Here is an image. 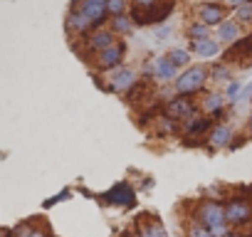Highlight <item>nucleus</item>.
<instances>
[{
  "mask_svg": "<svg viewBox=\"0 0 252 237\" xmlns=\"http://www.w3.org/2000/svg\"><path fill=\"white\" fill-rule=\"evenodd\" d=\"M72 10H77L89 23V28H99L104 23L106 13H109L106 10V0H77Z\"/></svg>",
  "mask_w": 252,
  "mask_h": 237,
  "instance_id": "nucleus-1",
  "label": "nucleus"
},
{
  "mask_svg": "<svg viewBox=\"0 0 252 237\" xmlns=\"http://www.w3.org/2000/svg\"><path fill=\"white\" fill-rule=\"evenodd\" d=\"M200 220L203 225L213 232V235H220L222 232V225L227 222L225 220V207H220L218 203H205L200 207Z\"/></svg>",
  "mask_w": 252,
  "mask_h": 237,
  "instance_id": "nucleus-2",
  "label": "nucleus"
},
{
  "mask_svg": "<svg viewBox=\"0 0 252 237\" xmlns=\"http://www.w3.org/2000/svg\"><path fill=\"white\" fill-rule=\"evenodd\" d=\"M252 217V205L245 198H235L225 205V220L232 225H245Z\"/></svg>",
  "mask_w": 252,
  "mask_h": 237,
  "instance_id": "nucleus-3",
  "label": "nucleus"
},
{
  "mask_svg": "<svg viewBox=\"0 0 252 237\" xmlns=\"http://www.w3.org/2000/svg\"><path fill=\"white\" fill-rule=\"evenodd\" d=\"M203 82H205V69L203 67H193V69H188L186 74L178 77L176 89L181 94H193V91H198L203 87Z\"/></svg>",
  "mask_w": 252,
  "mask_h": 237,
  "instance_id": "nucleus-4",
  "label": "nucleus"
},
{
  "mask_svg": "<svg viewBox=\"0 0 252 237\" xmlns=\"http://www.w3.org/2000/svg\"><path fill=\"white\" fill-rule=\"evenodd\" d=\"M121 57H124V45H121V42H111L109 47H104V50L99 52L96 64H99L101 69H111V67H116V64L121 62Z\"/></svg>",
  "mask_w": 252,
  "mask_h": 237,
  "instance_id": "nucleus-5",
  "label": "nucleus"
},
{
  "mask_svg": "<svg viewBox=\"0 0 252 237\" xmlns=\"http://www.w3.org/2000/svg\"><path fill=\"white\" fill-rule=\"evenodd\" d=\"M104 200L106 203H116V205H134L136 203V195H134V190L126 185V183H119V185H114L104 195Z\"/></svg>",
  "mask_w": 252,
  "mask_h": 237,
  "instance_id": "nucleus-6",
  "label": "nucleus"
},
{
  "mask_svg": "<svg viewBox=\"0 0 252 237\" xmlns=\"http://www.w3.org/2000/svg\"><path fill=\"white\" fill-rule=\"evenodd\" d=\"M225 59H237L240 64H247V62L252 59V35L245 37L242 42H237V45L225 55Z\"/></svg>",
  "mask_w": 252,
  "mask_h": 237,
  "instance_id": "nucleus-7",
  "label": "nucleus"
},
{
  "mask_svg": "<svg viewBox=\"0 0 252 237\" xmlns=\"http://www.w3.org/2000/svg\"><path fill=\"white\" fill-rule=\"evenodd\" d=\"M134 84H136V74L131 69H116L111 74V89L114 91H126V89L134 87Z\"/></svg>",
  "mask_w": 252,
  "mask_h": 237,
  "instance_id": "nucleus-8",
  "label": "nucleus"
},
{
  "mask_svg": "<svg viewBox=\"0 0 252 237\" xmlns=\"http://www.w3.org/2000/svg\"><path fill=\"white\" fill-rule=\"evenodd\" d=\"M222 18H225V8L218 5V3H205L200 8V23H205L208 28L215 25V23H222Z\"/></svg>",
  "mask_w": 252,
  "mask_h": 237,
  "instance_id": "nucleus-9",
  "label": "nucleus"
},
{
  "mask_svg": "<svg viewBox=\"0 0 252 237\" xmlns=\"http://www.w3.org/2000/svg\"><path fill=\"white\" fill-rule=\"evenodd\" d=\"M111 42H116L114 40V32H109V30H96L94 35H89V40H87V47L89 50H104V47H109Z\"/></svg>",
  "mask_w": 252,
  "mask_h": 237,
  "instance_id": "nucleus-10",
  "label": "nucleus"
},
{
  "mask_svg": "<svg viewBox=\"0 0 252 237\" xmlns=\"http://www.w3.org/2000/svg\"><path fill=\"white\" fill-rule=\"evenodd\" d=\"M168 114L173 116V118H181V116H188L190 111H193V104L186 99V96H178V99H173V101H168Z\"/></svg>",
  "mask_w": 252,
  "mask_h": 237,
  "instance_id": "nucleus-11",
  "label": "nucleus"
},
{
  "mask_svg": "<svg viewBox=\"0 0 252 237\" xmlns=\"http://www.w3.org/2000/svg\"><path fill=\"white\" fill-rule=\"evenodd\" d=\"M193 50H195V52H198L200 57H215V55L220 52L218 42H213V40H208V37L193 40Z\"/></svg>",
  "mask_w": 252,
  "mask_h": 237,
  "instance_id": "nucleus-12",
  "label": "nucleus"
},
{
  "mask_svg": "<svg viewBox=\"0 0 252 237\" xmlns=\"http://www.w3.org/2000/svg\"><path fill=\"white\" fill-rule=\"evenodd\" d=\"M156 74H158L161 79H173L176 64H173L168 57H161V59H156Z\"/></svg>",
  "mask_w": 252,
  "mask_h": 237,
  "instance_id": "nucleus-13",
  "label": "nucleus"
},
{
  "mask_svg": "<svg viewBox=\"0 0 252 237\" xmlns=\"http://www.w3.org/2000/svg\"><path fill=\"white\" fill-rule=\"evenodd\" d=\"M240 37V28L237 23H220V40L225 42H235Z\"/></svg>",
  "mask_w": 252,
  "mask_h": 237,
  "instance_id": "nucleus-14",
  "label": "nucleus"
},
{
  "mask_svg": "<svg viewBox=\"0 0 252 237\" xmlns=\"http://www.w3.org/2000/svg\"><path fill=\"white\" fill-rule=\"evenodd\" d=\"M131 23H134V20H131V18H126L124 13H121V15H114V32H119V35L131 32V28H134Z\"/></svg>",
  "mask_w": 252,
  "mask_h": 237,
  "instance_id": "nucleus-15",
  "label": "nucleus"
},
{
  "mask_svg": "<svg viewBox=\"0 0 252 237\" xmlns=\"http://www.w3.org/2000/svg\"><path fill=\"white\" fill-rule=\"evenodd\" d=\"M230 141V129H225V126H218L213 134H210V144L213 146H225Z\"/></svg>",
  "mask_w": 252,
  "mask_h": 237,
  "instance_id": "nucleus-16",
  "label": "nucleus"
},
{
  "mask_svg": "<svg viewBox=\"0 0 252 237\" xmlns=\"http://www.w3.org/2000/svg\"><path fill=\"white\" fill-rule=\"evenodd\" d=\"M106 10L111 15H121L126 10V0H106Z\"/></svg>",
  "mask_w": 252,
  "mask_h": 237,
  "instance_id": "nucleus-17",
  "label": "nucleus"
},
{
  "mask_svg": "<svg viewBox=\"0 0 252 237\" xmlns=\"http://www.w3.org/2000/svg\"><path fill=\"white\" fill-rule=\"evenodd\" d=\"M144 237H166V232L158 222H151V225L144 227Z\"/></svg>",
  "mask_w": 252,
  "mask_h": 237,
  "instance_id": "nucleus-18",
  "label": "nucleus"
},
{
  "mask_svg": "<svg viewBox=\"0 0 252 237\" xmlns=\"http://www.w3.org/2000/svg\"><path fill=\"white\" fill-rule=\"evenodd\" d=\"M208 126H210V121H208V118H198L195 124H188V134L198 136V134H203V131H205Z\"/></svg>",
  "mask_w": 252,
  "mask_h": 237,
  "instance_id": "nucleus-19",
  "label": "nucleus"
},
{
  "mask_svg": "<svg viewBox=\"0 0 252 237\" xmlns=\"http://www.w3.org/2000/svg\"><path fill=\"white\" fill-rule=\"evenodd\" d=\"M237 20H240V23L252 20V3H242V5H237Z\"/></svg>",
  "mask_w": 252,
  "mask_h": 237,
  "instance_id": "nucleus-20",
  "label": "nucleus"
},
{
  "mask_svg": "<svg viewBox=\"0 0 252 237\" xmlns=\"http://www.w3.org/2000/svg\"><path fill=\"white\" fill-rule=\"evenodd\" d=\"M188 32H190V37H193V40H200V37H205V35H208V25H205V23L190 25V30H188Z\"/></svg>",
  "mask_w": 252,
  "mask_h": 237,
  "instance_id": "nucleus-21",
  "label": "nucleus"
},
{
  "mask_svg": "<svg viewBox=\"0 0 252 237\" xmlns=\"http://www.w3.org/2000/svg\"><path fill=\"white\" fill-rule=\"evenodd\" d=\"M168 59H171L173 64H186V62H188V52H183V50H171Z\"/></svg>",
  "mask_w": 252,
  "mask_h": 237,
  "instance_id": "nucleus-22",
  "label": "nucleus"
},
{
  "mask_svg": "<svg viewBox=\"0 0 252 237\" xmlns=\"http://www.w3.org/2000/svg\"><path fill=\"white\" fill-rule=\"evenodd\" d=\"M220 106H222V99H220L218 94L205 99V109H208V111H215V114H218V111H220Z\"/></svg>",
  "mask_w": 252,
  "mask_h": 237,
  "instance_id": "nucleus-23",
  "label": "nucleus"
},
{
  "mask_svg": "<svg viewBox=\"0 0 252 237\" xmlns=\"http://www.w3.org/2000/svg\"><path fill=\"white\" fill-rule=\"evenodd\" d=\"M190 237H213V232L205 225H193L190 227Z\"/></svg>",
  "mask_w": 252,
  "mask_h": 237,
  "instance_id": "nucleus-24",
  "label": "nucleus"
},
{
  "mask_svg": "<svg viewBox=\"0 0 252 237\" xmlns=\"http://www.w3.org/2000/svg\"><path fill=\"white\" fill-rule=\"evenodd\" d=\"M237 94H240V82H230V84H227V96L235 99Z\"/></svg>",
  "mask_w": 252,
  "mask_h": 237,
  "instance_id": "nucleus-25",
  "label": "nucleus"
},
{
  "mask_svg": "<svg viewBox=\"0 0 252 237\" xmlns=\"http://www.w3.org/2000/svg\"><path fill=\"white\" fill-rule=\"evenodd\" d=\"M134 5H136V8H141V10H149V8H154V5H156V0H134Z\"/></svg>",
  "mask_w": 252,
  "mask_h": 237,
  "instance_id": "nucleus-26",
  "label": "nucleus"
},
{
  "mask_svg": "<svg viewBox=\"0 0 252 237\" xmlns=\"http://www.w3.org/2000/svg\"><path fill=\"white\" fill-rule=\"evenodd\" d=\"M64 198H67V190H64V193H60L57 198H50V200H47L45 205H55V203H60V200H64Z\"/></svg>",
  "mask_w": 252,
  "mask_h": 237,
  "instance_id": "nucleus-27",
  "label": "nucleus"
},
{
  "mask_svg": "<svg viewBox=\"0 0 252 237\" xmlns=\"http://www.w3.org/2000/svg\"><path fill=\"white\" fill-rule=\"evenodd\" d=\"M227 3H232V5L237 8V5H242V3H247V0H227Z\"/></svg>",
  "mask_w": 252,
  "mask_h": 237,
  "instance_id": "nucleus-28",
  "label": "nucleus"
},
{
  "mask_svg": "<svg viewBox=\"0 0 252 237\" xmlns=\"http://www.w3.org/2000/svg\"><path fill=\"white\" fill-rule=\"evenodd\" d=\"M25 237H45L42 232H30V235H25Z\"/></svg>",
  "mask_w": 252,
  "mask_h": 237,
  "instance_id": "nucleus-29",
  "label": "nucleus"
},
{
  "mask_svg": "<svg viewBox=\"0 0 252 237\" xmlns=\"http://www.w3.org/2000/svg\"><path fill=\"white\" fill-rule=\"evenodd\" d=\"M0 237H10V232L8 230H0Z\"/></svg>",
  "mask_w": 252,
  "mask_h": 237,
  "instance_id": "nucleus-30",
  "label": "nucleus"
},
{
  "mask_svg": "<svg viewBox=\"0 0 252 237\" xmlns=\"http://www.w3.org/2000/svg\"><path fill=\"white\" fill-rule=\"evenodd\" d=\"M250 129H252V116H250Z\"/></svg>",
  "mask_w": 252,
  "mask_h": 237,
  "instance_id": "nucleus-31",
  "label": "nucleus"
},
{
  "mask_svg": "<svg viewBox=\"0 0 252 237\" xmlns=\"http://www.w3.org/2000/svg\"><path fill=\"white\" fill-rule=\"evenodd\" d=\"M250 3H252V0H250Z\"/></svg>",
  "mask_w": 252,
  "mask_h": 237,
  "instance_id": "nucleus-32",
  "label": "nucleus"
}]
</instances>
